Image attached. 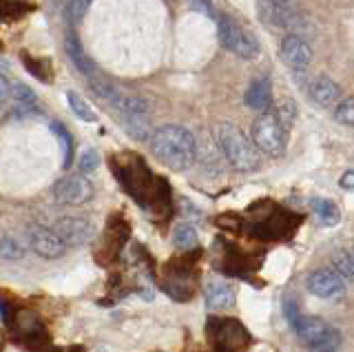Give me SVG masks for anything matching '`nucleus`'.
<instances>
[{
    "label": "nucleus",
    "mask_w": 354,
    "mask_h": 352,
    "mask_svg": "<svg viewBox=\"0 0 354 352\" xmlns=\"http://www.w3.org/2000/svg\"><path fill=\"white\" fill-rule=\"evenodd\" d=\"M151 151L162 164L173 171H188L197 158L195 136L186 127L164 124L153 131Z\"/></svg>",
    "instance_id": "1"
},
{
    "label": "nucleus",
    "mask_w": 354,
    "mask_h": 352,
    "mask_svg": "<svg viewBox=\"0 0 354 352\" xmlns=\"http://www.w3.org/2000/svg\"><path fill=\"white\" fill-rule=\"evenodd\" d=\"M217 145L224 153V158L228 164L239 173H250L254 169H259L261 158L259 149L254 147V142L243 136V131L230 122L217 124Z\"/></svg>",
    "instance_id": "2"
},
{
    "label": "nucleus",
    "mask_w": 354,
    "mask_h": 352,
    "mask_svg": "<svg viewBox=\"0 0 354 352\" xmlns=\"http://www.w3.org/2000/svg\"><path fill=\"white\" fill-rule=\"evenodd\" d=\"M292 328L299 341H301L310 352H337L341 348L339 328L324 322L321 317L301 315Z\"/></svg>",
    "instance_id": "3"
},
{
    "label": "nucleus",
    "mask_w": 354,
    "mask_h": 352,
    "mask_svg": "<svg viewBox=\"0 0 354 352\" xmlns=\"http://www.w3.org/2000/svg\"><path fill=\"white\" fill-rule=\"evenodd\" d=\"M217 31H219V42L221 47L235 53L241 60H254L259 56V42L248 29H243L237 20L230 16H219L217 18Z\"/></svg>",
    "instance_id": "4"
},
{
    "label": "nucleus",
    "mask_w": 354,
    "mask_h": 352,
    "mask_svg": "<svg viewBox=\"0 0 354 352\" xmlns=\"http://www.w3.org/2000/svg\"><path fill=\"white\" fill-rule=\"evenodd\" d=\"M252 142L261 153L270 158H279L286 149V127L274 113H261L252 122Z\"/></svg>",
    "instance_id": "5"
},
{
    "label": "nucleus",
    "mask_w": 354,
    "mask_h": 352,
    "mask_svg": "<svg viewBox=\"0 0 354 352\" xmlns=\"http://www.w3.org/2000/svg\"><path fill=\"white\" fill-rule=\"evenodd\" d=\"M279 56L286 62V67L292 71L295 78L304 80L308 69H310V62H313V45H310V42L306 40V36L288 34L281 40Z\"/></svg>",
    "instance_id": "6"
},
{
    "label": "nucleus",
    "mask_w": 354,
    "mask_h": 352,
    "mask_svg": "<svg viewBox=\"0 0 354 352\" xmlns=\"http://www.w3.org/2000/svg\"><path fill=\"white\" fill-rule=\"evenodd\" d=\"M306 288L315 297H319V299H328V302H339L348 293L346 279L341 277L335 266L332 268L324 266L310 272L306 279Z\"/></svg>",
    "instance_id": "7"
},
{
    "label": "nucleus",
    "mask_w": 354,
    "mask_h": 352,
    "mask_svg": "<svg viewBox=\"0 0 354 352\" xmlns=\"http://www.w3.org/2000/svg\"><path fill=\"white\" fill-rule=\"evenodd\" d=\"M93 195V182L86 175H64L53 184V200L62 206H82Z\"/></svg>",
    "instance_id": "8"
},
{
    "label": "nucleus",
    "mask_w": 354,
    "mask_h": 352,
    "mask_svg": "<svg viewBox=\"0 0 354 352\" xmlns=\"http://www.w3.org/2000/svg\"><path fill=\"white\" fill-rule=\"evenodd\" d=\"M208 335L213 337L219 352H235L248 344V333L232 319L213 317V322L208 324Z\"/></svg>",
    "instance_id": "9"
},
{
    "label": "nucleus",
    "mask_w": 354,
    "mask_h": 352,
    "mask_svg": "<svg viewBox=\"0 0 354 352\" xmlns=\"http://www.w3.org/2000/svg\"><path fill=\"white\" fill-rule=\"evenodd\" d=\"M27 239H29V246L33 248V252L44 259H58L66 252L64 239L55 233V228H47V226H38L33 224L27 230Z\"/></svg>",
    "instance_id": "10"
},
{
    "label": "nucleus",
    "mask_w": 354,
    "mask_h": 352,
    "mask_svg": "<svg viewBox=\"0 0 354 352\" xmlns=\"http://www.w3.org/2000/svg\"><path fill=\"white\" fill-rule=\"evenodd\" d=\"M53 228L66 246H84L95 237V226L82 217H60Z\"/></svg>",
    "instance_id": "11"
},
{
    "label": "nucleus",
    "mask_w": 354,
    "mask_h": 352,
    "mask_svg": "<svg viewBox=\"0 0 354 352\" xmlns=\"http://www.w3.org/2000/svg\"><path fill=\"white\" fill-rule=\"evenodd\" d=\"M308 95H310V100H313L315 104L326 109V106H337L339 104L343 89H341V84L335 78H330V75H319L317 80L310 82Z\"/></svg>",
    "instance_id": "12"
},
{
    "label": "nucleus",
    "mask_w": 354,
    "mask_h": 352,
    "mask_svg": "<svg viewBox=\"0 0 354 352\" xmlns=\"http://www.w3.org/2000/svg\"><path fill=\"white\" fill-rule=\"evenodd\" d=\"M9 102H11V113L14 118H27L36 111L38 106V95L33 93V89H29L27 84L22 82H14L11 84V93H9ZM7 102V104H9ZM7 109V106H5Z\"/></svg>",
    "instance_id": "13"
},
{
    "label": "nucleus",
    "mask_w": 354,
    "mask_h": 352,
    "mask_svg": "<svg viewBox=\"0 0 354 352\" xmlns=\"http://www.w3.org/2000/svg\"><path fill=\"white\" fill-rule=\"evenodd\" d=\"M204 299L210 311H221L235 304V290L224 279H208L204 286Z\"/></svg>",
    "instance_id": "14"
},
{
    "label": "nucleus",
    "mask_w": 354,
    "mask_h": 352,
    "mask_svg": "<svg viewBox=\"0 0 354 352\" xmlns=\"http://www.w3.org/2000/svg\"><path fill=\"white\" fill-rule=\"evenodd\" d=\"M243 102L246 106H250L252 111H266L272 102V89H270V82L266 78H257L252 80L250 86L246 89V95H243Z\"/></svg>",
    "instance_id": "15"
},
{
    "label": "nucleus",
    "mask_w": 354,
    "mask_h": 352,
    "mask_svg": "<svg viewBox=\"0 0 354 352\" xmlns=\"http://www.w3.org/2000/svg\"><path fill=\"white\" fill-rule=\"evenodd\" d=\"M120 122L124 127L127 133L133 140H151L153 138V127H151V120L149 113H122L120 115Z\"/></svg>",
    "instance_id": "16"
},
{
    "label": "nucleus",
    "mask_w": 354,
    "mask_h": 352,
    "mask_svg": "<svg viewBox=\"0 0 354 352\" xmlns=\"http://www.w3.org/2000/svg\"><path fill=\"white\" fill-rule=\"evenodd\" d=\"M66 53H69V58L71 62L75 64V69L84 73V75H91L93 73V62L88 60V56L84 53L82 45H80V40H77V36L73 34H66Z\"/></svg>",
    "instance_id": "17"
},
{
    "label": "nucleus",
    "mask_w": 354,
    "mask_h": 352,
    "mask_svg": "<svg viewBox=\"0 0 354 352\" xmlns=\"http://www.w3.org/2000/svg\"><path fill=\"white\" fill-rule=\"evenodd\" d=\"M49 129L55 133V140H58V145H60V151H62V167L69 169L71 162H73V140H71V133L60 122H51Z\"/></svg>",
    "instance_id": "18"
},
{
    "label": "nucleus",
    "mask_w": 354,
    "mask_h": 352,
    "mask_svg": "<svg viewBox=\"0 0 354 352\" xmlns=\"http://www.w3.org/2000/svg\"><path fill=\"white\" fill-rule=\"evenodd\" d=\"M313 208L317 217L321 219V224L326 226H337L339 219H341V213H339V206L330 200H313Z\"/></svg>",
    "instance_id": "19"
},
{
    "label": "nucleus",
    "mask_w": 354,
    "mask_h": 352,
    "mask_svg": "<svg viewBox=\"0 0 354 352\" xmlns=\"http://www.w3.org/2000/svg\"><path fill=\"white\" fill-rule=\"evenodd\" d=\"M91 89L97 98H102V100H106L111 106L120 109L122 100H124V95H122V91L118 89V86H113L111 82H104V80H91Z\"/></svg>",
    "instance_id": "20"
},
{
    "label": "nucleus",
    "mask_w": 354,
    "mask_h": 352,
    "mask_svg": "<svg viewBox=\"0 0 354 352\" xmlns=\"http://www.w3.org/2000/svg\"><path fill=\"white\" fill-rule=\"evenodd\" d=\"M332 266L346 281H354V250H337L332 255Z\"/></svg>",
    "instance_id": "21"
},
{
    "label": "nucleus",
    "mask_w": 354,
    "mask_h": 352,
    "mask_svg": "<svg viewBox=\"0 0 354 352\" xmlns=\"http://www.w3.org/2000/svg\"><path fill=\"white\" fill-rule=\"evenodd\" d=\"M66 102H69L71 111H73L77 118H80V120H84V122H93V120H95V111L86 104V100H84V98H82L80 93L66 91Z\"/></svg>",
    "instance_id": "22"
},
{
    "label": "nucleus",
    "mask_w": 354,
    "mask_h": 352,
    "mask_svg": "<svg viewBox=\"0 0 354 352\" xmlns=\"http://www.w3.org/2000/svg\"><path fill=\"white\" fill-rule=\"evenodd\" d=\"M173 241L175 246H180L184 250H191L197 246V230L191 224H180L175 226V233H173Z\"/></svg>",
    "instance_id": "23"
},
{
    "label": "nucleus",
    "mask_w": 354,
    "mask_h": 352,
    "mask_svg": "<svg viewBox=\"0 0 354 352\" xmlns=\"http://www.w3.org/2000/svg\"><path fill=\"white\" fill-rule=\"evenodd\" d=\"M93 0H69L66 3V9H64V16L66 20H69V25L75 27V25H80L82 23V18L86 16L88 12V7H91Z\"/></svg>",
    "instance_id": "24"
},
{
    "label": "nucleus",
    "mask_w": 354,
    "mask_h": 352,
    "mask_svg": "<svg viewBox=\"0 0 354 352\" xmlns=\"http://www.w3.org/2000/svg\"><path fill=\"white\" fill-rule=\"evenodd\" d=\"M335 122L343 127H354V98H341L335 106Z\"/></svg>",
    "instance_id": "25"
},
{
    "label": "nucleus",
    "mask_w": 354,
    "mask_h": 352,
    "mask_svg": "<svg viewBox=\"0 0 354 352\" xmlns=\"http://www.w3.org/2000/svg\"><path fill=\"white\" fill-rule=\"evenodd\" d=\"M0 252H3V259H5V261H16V259H22V255H25V246H22L16 237L3 235V244H0Z\"/></svg>",
    "instance_id": "26"
},
{
    "label": "nucleus",
    "mask_w": 354,
    "mask_h": 352,
    "mask_svg": "<svg viewBox=\"0 0 354 352\" xmlns=\"http://www.w3.org/2000/svg\"><path fill=\"white\" fill-rule=\"evenodd\" d=\"M97 167H100V156L93 149L84 151L80 156V160H77V169H80L82 173H93Z\"/></svg>",
    "instance_id": "27"
},
{
    "label": "nucleus",
    "mask_w": 354,
    "mask_h": 352,
    "mask_svg": "<svg viewBox=\"0 0 354 352\" xmlns=\"http://www.w3.org/2000/svg\"><path fill=\"white\" fill-rule=\"evenodd\" d=\"M286 315H288V322H290L292 326L299 322V317H301V315H299V311H297V306H295V302L292 299H286Z\"/></svg>",
    "instance_id": "28"
},
{
    "label": "nucleus",
    "mask_w": 354,
    "mask_h": 352,
    "mask_svg": "<svg viewBox=\"0 0 354 352\" xmlns=\"http://www.w3.org/2000/svg\"><path fill=\"white\" fill-rule=\"evenodd\" d=\"M339 184H341V189H346V191H352L354 189V171H346L341 175V180H339Z\"/></svg>",
    "instance_id": "29"
},
{
    "label": "nucleus",
    "mask_w": 354,
    "mask_h": 352,
    "mask_svg": "<svg viewBox=\"0 0 354 352\" xmlns=\"http://www.w3.org/2000/svg\"><path fill=\"white\" fill-rule=\"evenodd\" d=\"M268 3H272L277 7H283V9H292L295 7V0H268Z\"/></svg>",
    "instance_id": "30"
},
{
    "label": "nucleus",
    "mask_w": 354,
    "mask_h": 352,
    "mask_svg": "<svg viewBox=\"0 0 354 352\" xmlns=\"http://www.w3.org/2000/svg\"><path fill=\"white\" fill-rule=\"evenodd\" d=\"M3 322L5 324L9 322V304L7 302H3Z\"/></svg>",
    "instance_id": "31"
}]
</instances>
